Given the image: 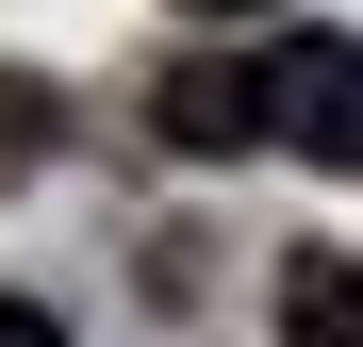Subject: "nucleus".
Listing matches in <instances>:
<instances>
[{
  "instance_id": "nucleus-1",
  "label": "nucleus",
  "mask_w": 363,
  "mask_h": 347,
  "mask_svg": "<svg viewBox=\"0 0 363 347\" xmlns=\"http://www.w3.org/2000/svg\"><path fill=\"white\" fill-rule=\"evenodd\" d=\"M264 149L363 182V33H297V50H264Z\"/></svg>"
},
{
  "instance_id": "nucleus-2",
  "label": "nucleus",
  "mask_w": 363,
  "mask_h": 347,
  "mask_svg": "<svg viewBox=\"0 0 363 347\" xmlns=\"http://www.w3.org/2000/svg\"><path fill=\"white\" fill-rule=\"evenodd\" d=\"M149 133H165V149H199V165L264 149V50H248V67H231V50H199V67H165V83H149Z\"/></svg>"
},
{
  "instance_id": "nucleus-3",
  "label": "nucleus",
  "mask_w": 363,
  "mask_h": 347,
  "mask_svg": "<svg viewBox=\"0 0 363 347\" xmlns=\"http://www.w3.org/2000/svg\"><path fill=\"white\" fill-rule=\"evenodd\" d=\"M281 347H363V265L347 248H281Z\"/></svg>"
},
{
  "instance_id": "nucleus-4",
  "label": "nucleus",
  "mask_w": 363,
  "mask_h": 347,
  "mask_svg": "<svg viewBox=\"0 0 363 347\" xmlns=\"http://www.w3.org/2000/svg\"><path fill=\"white\" fill-rule=\"evenodd\" d=\"M0 347H67V314L50 298H0Z\"/></svg>"
},
{
  "instance_id": "nucleus-5",
  "label": "nucleus",
  "mask_w": 363,
  "mask_h": 347,
  "mask_svg": "<svg viewBox=\"0 0 363 347\" xmlns=\"http://www.w3.org/2000/svg\"><path fill=\"white\" fill-rule=\"evenodd\" d=\"M182 17H248V0H182Z\"/></svg>"
}]
</instances>
